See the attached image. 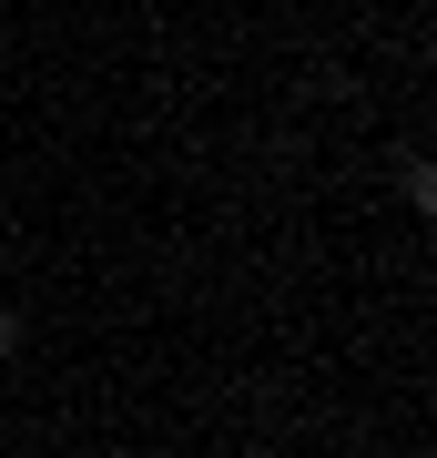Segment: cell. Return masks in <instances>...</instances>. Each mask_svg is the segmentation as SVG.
<instances>
[{"label":"cell","mask_w":437,"mask_h":458,"mask_svg":"<svg viewBox=\"0 0 437 458\" xmlns=\"http://www.w3.org/2000/svg\"><path fill=\"white\" fill-rule=\"evenodd\" d=\"M11 346H21V316H11V306H0V357H11Z\"/></svg>","instance_id":"1"}]
</instances>
